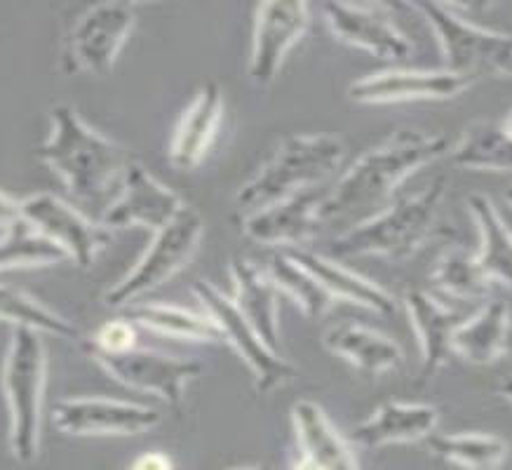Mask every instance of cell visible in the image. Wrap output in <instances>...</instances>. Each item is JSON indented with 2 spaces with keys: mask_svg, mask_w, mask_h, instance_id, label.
I'll list each match as a JSON object with an SVG mask.
<instances>
[{
  "mask_svg": "<svg viewBox=\"0 0 512 470\" xmlns=\"http://www.w3.org/2000/svg\"><path fill=\"white\" fill-rule=\"evenodd\" d=\"M308 29L306 3H264L256 10L249 78L254 85L266 87L278 76L287 52L299 43Z\"/></svg>",
  "mask_w": 512,
  "mask_h": 470,
  "instance_id": "15",
  "label": "cell"
},
{
  "mask_svg": "<svg viewBox=\"0 0 512 470\" xmlns=\"http://www.w3.org/2000/svg\"><path fill=\"white\" fill-rule=\"evenodd\" d=\"M130 470H174V461L165 452H146L134 459Z\"/></svg>",
  "mask_w": 512,
  "mask_h": 470,
  "instance_id": "35",
  "label": "cell"
},
{
  "mask_svg": "<svg viewBox=\"0 0 512 470\" xmlns=\"http://www.w3.org/2000/svg\"><path fill=\"white\" fill-rule=\"evenodd\" d=\"M50 137L38 149V158L66 181L71 193L85 203H99L111 186L123 181L130 165L127 153L83 123L76 109L59 104L50 111Z\"/></svg>",
  "mask_w": 512,
  "mask_h": 470,
  "instance_id": "2",
  "label": "cell"
},
{
  "mask_svg": "<svg viewBox=\"0 0 512 470\" xmlns=\"http://www.w3.org/2000/svg\"><path fill=\"white\" fill-rule=\"evenodd\" d=\"M325 346L329 351L350 362L360 372L379 376L402 365V348L393 339L383 337L374 329L355 325V322H339L325 332Z\"/></svg>",
  "mask_w": 512,
  "mask_h": 470,
  "instance_id": "25",
  "label": "cell"
},
{
  "mask_svg": "<svg viewBox=\"0 0 512 470\" xmlns=\"http://www.w3.org/2000/svg\"><path fill=\"white\" fill-rule=\"evenodd\" d=\"M294 470H318V468H315V466H311V463H308V461H299V463H296V466H294Z\"/></svg>",
  "mask_w": 512,
  "mask_h": 470,
  "instance_id": "39",
  "label": "cell"
},
{
  "mask_svg": "<svg viewBox=\"0 0 512 470\" xmlns=\"http://www.w3.org/2000/svg\"><path fill=\"white\" fill-rule=\"evenodd\" d=\"M426 445L437 459L466 470H498L508 459V442L491 433H430Z\"/></svg>",
  "mask_w": 512,
  "mask_h": 470,
  "instance_id": "28",
  "label": "cell"
},
{
  "mask_svg": "<svg viewBox=\"0 0 512 470\" xmlns=\"http://www.w3.org/2000/svg\"><path fill=\"white\" fill-rule=\"evenodd\" d=\"M66 252L38 233L24 217L0 235V273L15 268L52 266L66 261Z\"/></svg>",
  "mask_w": 512,
  "mask_h": 470,
  "instance_id": "31",
  "label": "cell"
},
{
  "mask_svg": "<svg viewBox=\"0 0 512 470\" xmlns=\"http://www.w3.org/2000/svg\"><path fill=\"white\" fill-rule=\"evenodd\" d=\"M409 8L421 12L440 38L447 71L463 73L480 80L482 76H512V36L482 29L451 5L414 3Z\"/></svg>",
  "mask_w": 512,
  "mask_h": 470,
  "instance_id": "6",
  "label": "cell"
},
{
  "mask_svg": "<svg viewBox=\"0 0 512 470\" xmlns=\"http://www.w3.org/2000/svg\"><path fill=\"white\" fill-rule=\"evenodd\" d=\"M52 421L66 435H141L158 426L160 414L134 402L78 398L57 402Z\"/></svg>",
  "mask_w": 512,
  "mask_h": 470,
  "instance_id": "14",
  "label": "cell"
},
{
  "mask_svg": "<svg viewBox=\"0 0 512 470\" xmlns=\"http://www.w3.org/2000/svg\"><path fill=\"white\" fill-rule=\"evenodd\" d=\"M433 282L437 292H442L444 297L466 301V304L487 301L491 287H494V282L477 264L475 252H470L468 247H451L449 252H444L435 264Z\"/></svg>",
  "mask_w": 512,
  "mask_h": 470,
  "instance_id": "29",
  "label": "cell"
},
{
  "mask_svg": "<svg viewBox=\"0 0 512 470\" xmlns=\"http://www.w3.org/2000/svg\"><path fill=\"white\" fill-rule=\"evenodd\" d=\"M0 320L12 322L15 327H31L38 329V332L55 334V337L62 339L78 337L76 325H71L62 315L52 313L50 308L38 304L29 294L8 285H0Z\"/></svg>",
  "mask_w": 512,
  "mask_h": 470,
  "instance_id": "33",
  "label": "cell"
},
{
  "mask_svg": "<svg viewBox=\"0 0 512 470\" xmlns=\"http://www.w3.org/2000/svg\"><path fill=\"white\" fill-rule=\"evenodd\" d=\"M85 351L123 386L158 395L160 400L174 407L184 400L186 386L202 374L200 362L174 358V355L137 351V348L123 353H104L85 346Z\"/></svg>",
  "mask_w": 512,
  "mask_h": 470,
  "instance_id": "10",
  "label": "cell"
},
{
  "mask_svg": "<svg viewBox=\"0 0 512 470\" xmlns=\"http://www.w3.org/2000/svg\"><path fill=\"white\" fill-rule=\"evenodd\" d=\"M181 210H184V203H181L177 193L160 184L139 163L130 160V165L125 167L123 181H120L118 198L101 214V224L109 231H113V228L144 226L148 231L158 233Z\"/></svg>",
  "mask_w": 512,
  "mask_h": 470,
  "instance_id": "12",
  "label": "cell"
},
{
  "mask_svg": "<svg viewBox=\"0 0 512 470\" xmlns=\"http://www.w3.org/2000/svg\"><path fill=\"white\" fill-rule=\"evenodd\" d=\"M134 339H137V332H134L132 320H109L97 329V334L85 346L97 348V351L104 353H123L132 351Z\"/></svg>",
  "mask_w": 512,
  "mask_h": 470,
  "instance_id": "34",
  "label": "cell"
},
{
  "mask_svg": "<svg viewBox=\"0 0 512 470\" xmlns=\"http://www.w3.org/2000/svg\"><path fill=\"white\" fill-rule=\"evenodd\" d=\"M235 470H266V468H259V466H252V468H235Z\"/></svg>",
  "mask_w": 512,
  "mask_h": 470,
  "instance_id": "41",
  "label": "cell"
},
{
  "mask_svg": "<svg viewBox=\"0 0 512 470\" xmlns=\"http://www.w3.org/2000/svg\"><path fill=\"white\" fill-rule=\"evenodd\" d=\"M325 196L327 191L322 184L303 188L294 196L242 219V231L261 245H282V250L299 247V243L318 235L325 226L318 219V207Z\"/></svg>",
  "mask_w": 512,
  "mask_h": 470,
  "instance_id": "17",
  "label": "cell"
},
{
  "mask_svg": "<svg viewBox=\"0 0 512 470\" xmlns=\"http://www.w3.org/2000/svg\"><path fill=\"white\" fill-rule=\"evenodd\" d=\"M224 118V92L217 83H205L174 130L170 160L181 172L193 170L210 151Z\"/></svg>",
  "mask_w": 512,
  "mask_h": 470,
  "instance_id": "19",
  "label": "cell"
},
{
  "mask_svg": "<svg viewBox=\"0 0 512 470\" xmlns=\"http://www.w3.org/2000/svg\"><path fill=\"white\" fill-rule=\"evenodd\" d=\"M440 412L430 405H414V402H386L376 412L353 428L350 440L365 449H379L397 442L426 440L435 433Z\"/></svg>",
  "mask_w": 512,
  "mask_h": 470,
  "instance_id": "21",
  "label": "cell"
},
{
  "mask_svg": "<svg viewBox=\"0 0 512 470\" xmlns=\"http://www.w3.org/2000/svg\"><path fill=\"white\" fill-rule=\"evenodd\" d=\"M325 17L329 29L343 43L372 52L374 57L386 62H407L414 55V43L407 33L393 24V17L386 15V5H350L327 3Z\"/></svg>",
  "mask_w": 512,
  "mask_h": 470,
  "instance_id": "13",
  "label": "cell"
},
{
  "mask_svg": "<svg viewBox=\"0 0 512 470\" xmlns=\"http://www.w3.org/2000/svg\"><path fill=\"white\" fill-rule=\"evenodd\" d=\"M449 158L461 170L512 172V137L505 134L501 123L477 120L451 146Z\"/></svg>",
  "mask_w": 512,
  "mask_h": 470,
  "instance_id": "27",
  "label": "cell"
},
{
  "mask_svg": "<svg viewBox=\"0 0 512 470\" xmlns=\"http://www.w3.org/2000/svg\"><path fill=\"white\" fill-rule=\"evenodd\" d=\"M47 351L38 329H12L3 362V393L10 414V449L19 463H33L40 449Z\"/></svg>",
  "mask_w": 512,
  "mask_h": 470,
  "instance_id": "5",
  "label": "cell"
},
{
  "mask_svg": "<svg viewBox=\"0 0 512 470\" xmlns=\"http://www.w3.org/2000/svg\"><path fill=\"white\" fill-rule=\"evenodd\" d=\"M512 351V313L503 299H487L456 329L451 353L470 365H491Z\"/></svg>",
  "mask_w": 512,
  "mask_h": 470,
  "instance_id": "20",
  "label": "cell"
},
{
  "mask_svg": "<svg viewBox=\"0 0 512 470\" xmlns=\"http://www.w3.org/2000/svg\"><path fill=\"white\" fill-rule=\"evenodd\" d=\"M477 83L473 76L454 71L397 69L355 80L348 97L360 104H393L414 99H454Z\"/></svg>",
  "mask_w": 512,
  "mask_h": 470,
  "instance_id": "16",
  "label": "cell"
},
{
  "mask_svg": "<svg viewBox=\"0 0 512 470\" xmlns=\"http://www.w3.org/2000/svg\"><path fill=\"white\" fill-rule=\"evenodd\" d=\"M193 292L195 297L202 301V306L207 308V315L219 325L224 339L231 341L235 351L242 355V360L247 362L249 369H252L256 391L261 395H268L294 379V365H289L282 355L273 353L271 348L259 339V334L254 332L252 325H249V322L242 318L238 308H235L233 299H228L224 292H219L217 287L205 280L195 282Z\"/></svg>",
  "mask_w": 512,
  "mask_h": 470,
  "instance_id": "9",
  "label": "cell"
},
{
  "mask_svg": "<svg viewBox=\"0 0 512 470\" xmlns=\"http://www.w3.org/2000/svg\"><path fill=\"white\" fill-rule=\"evenodd\" d=\"M137 22V8L130 3H99L80 15L66 38V73L104 76L113 69L123 45Z\"/></svg>",
  "mask_w": 512,
  "mask_h": 470,
  "instance_id": "8",
  "label": "cell"
},
{
  "mask_svg": "<svg viewBox=\"0 0 512 470\" xmlns=\"http://www.w3.org/2000/svg\"><path fill=\"white\" fill-rule=\"evenodd\" d=\"M19 219H22V203L0 191V231L10 228Z\"/></svg>",
  "mask_w": 512,
  "mask_h": 470,
  "instance_id": "36",
  "label": "cell"
},
{
  "mask_svg": "<svg viewBox=\"0 0 512 470\" xmlns=\"http://www.w3.org/2000/svg\"><path fill=\"white\" fill-rule=\"evenodd\" d=\"M404 306H407V313L423 346V365L416 386H426L447 365L456 329L470 315L442 306L440 301L423 290H409L404 294Z\"/></svg>",
  "mask_w": 512,
  "mask_h": 470,
  "instance_id": "18",
  "label": "cell"
},
{
  "mask_svg": "<svg viewBox=\"0 0 512 470\" xmlns=\"http://www.w3.org/2000/svg\"><path fill=\"white\" fill-rule=\"evenodd\" d=\"M501 127L505 130V134H510L512 137V111H508V116L501 120Z\"/></svg>",
  "mask_w": 512,
  "mask_h": 470,
  "instance_id": "38",
  "label": "cell"
},
{
  "mask_svg": "<svg viewBox=\"0 0 512 470\" xmlns=\"http://www.w3.org/2000/svg\"><path fill=\"white\" fill-rule=\"evenodd\" d=\"M22 217L47 240L62 247L66 257L76 261L80 268H90L113 238L104 224H92L76 207L52 193H36L22 200Z\"/></svg>",
  "mask_w": 512,
  "mask_h": 470,
  "instance_id": "11",
  "label": "cell"
},
{
  "mask_svg": "<svg viewBox=\"0 0 512 470\" xmlns=\"http://www.w3.org/2000/svg\"><path fill=\"white\" fill-rule=\"evenodd\" d=\"M266 275L273 280V285L278 287V290H285L289 297L301 306V311L306 313L308 318H322L334 304L332 294H329L306 268L296 264L294 259H289L282 250L273 252L271 257H268Z\"/></svg>",
  "mask_w": 512,
  "mask_h": 470,
  "instance_id": "32",
  "label": "cell"
},
{
  "mask_svg": "<svg viewBox=\"0 0 512 470\" xmlns=\"http://www.w3.org/2000/svg\"><path fill=\"white\" fill-rule=\"evenodd\" d=\"M468 210L480 231L482 245L475 254L477 264L491 282H501L512 290V233L503 224L496 203L482 193H475L468 196Z\"/></svg>",
  "mask_w": 512,
  "mask_h": 470,
  "instance_id": "26",
  "label": "cell"
},
{
  "mask_svg": "<svg viewBox=\"0 0 512 470\" xmlns=\"http://www.w3.org/2000/svg\"><path fill=\"white\" fill-rule=\"evenodd\" d=\"M503 203H505V205H508V207H510V210H512V188H508V191H505V193H503Z\"/></svg>",
  "mask_w": 512,
  "mask_h": 470,
  "instance_id": "40",
  "label": "cell"
},
{
  "mask_svg": "<svg viewBox=\"0 0 512 470\" xmlns=\"http://www.w3.org/2000/svg\"><path fill=\"white\" fill-rule=\"evenodd\" d=\"M231 275L235 282L233 304L242 313L259 339L280 355V332H278V287L273 280L254 266V261L235 257L231 264Z\"/></svg>",
  "mask_w": 512,
  "mask_h": 470,
  "instance_id": "22",
  "label": "cell"
},
{
  "mask_svg": "<svg viewBox=\"0 0 512 470\" xmlns=\"http://www.w3.org/2000/svg\"><path fill=\"white\" fill-rule=\"evenodd\" d=\"M343 156L346 146L336 137L292 134L278 146L273 158L240 188L235 196V214L247 219L303 188L320 186L336 172Z\"/></svg>",
  "mask_w": 512,
  "mask_h": 470,
  "instance_id": "4",
  "label": "cell"
},
{
  "mask_svg": "<svg viewBox=\"0 0 512 470\" xmlns=\"http://www.w3.org/2000/svg\"><path fill=\"white\" fill-rule=\"evenodd\" d=\"M202 231H205V221L200 212L184 205V210L156 233L139 264L104 294V304L111 308L132 306L134 299L144 297L146 292L156 290L170 280L198 250Z\"/></svg>",
  "mask_w": 512,
  "mask_h": 470,
  "instance_id": "7",
  "label": "cell"
},
{
  "mask_svg": "<svg viewBox=\"0 0 512 470\" xmlns=\"http://www.w3.org/2000/svg\"><path fill=\"white\" fill-rule=\"evenodd\" d=\"M282 252H285L289 259H294L296 264L306 268V271L311 273L334 299H348L357 306H365L369 311L386 315V318H393L395 315V299L390 297L386 290H381L379 285L362 278V275L348 271V268L339 266L336 261L320 257V254H315L311 250H303V247H285Z\"/></svg>",
  "mask_w": 512,
  "mask_h": 470,
  "instance_id": "23",
  "label": "cell"
},
{
  "mask_svg": "<svg viewBox=\"0 0 512 470\" xmlns=\"http://www.w3.org/2000/svg\"><path fill=\"white\" fill-rule=\"evenodd\" d=\"M292 421L303 461L318 470H360L346 440L336 433L325 409L313 400H299L292 407Z\"/></svg>",
  "mask_w": 512,
  "mask_h": 470,
  "instance_id": "24",
  "label": "cell"
},
{
  "mask_svg": "<svg viewBox=\"0 0 512 470\" xmlns=\"http://www.w3.org/2000/svg\"><path fill=\"white\" fill-rule=\"evenodd\" d=\"M447 134H430L416 127H400L383 144L365 153L336 184L329 188L318 207L322 224L360 217L374 210H383L395 198V191L426 167L451 153Z\"/></svg>",
  "mask_w": 512,
  "mask_h": 470,
  "instance_id": "1",
  "label": "cell"
},
{
  "mask_svg": "<svg viewBox=\"0 0 512 470\" xmlns=\"http://www.w3.org/2000/svg\"><path fill=\"white\" fill-rule=\"evenodd\" d=\"M501 395L505 400L512 402V376H510V379H505L501 384Z\"/></svg>",
  "mask_w": 512,
  "mask_h": 470,
  "instance_id": "37",
  "label": "cell"
},
{
  "mask_svg": "<svg viewBox=\"0 0 512 470\" xmlns=\"http://www.w3.org/2000/svg\"><path fill=\"white\" fill-rule=\"evenodd\" d=\"M127 320L144 325L153 332L188 341H221L224 334L210 315H200L186 308L163 304H132L127 306Z\"/></svg>",
  "mask_w": 512,
  "mask_h": 470,
  "instance_id": "30",
  "label": "cell"
},
{
  "mask_svg": "<svg viewBox=\"0 0 512 470\" xmlns=\"http://www.w3.org/2000/svg\"><path fill=\"white\" fill-rule=\"evenodd\" d=\"M447 196V177L440 174L409 196H395L386 210L332 240L329 254L336 259L390 257L404 259L426 243L433 221Z\"/></svg>",
  "mask_w": 512,
  "mask_h": 470,
  "instance_id": "3",
  "label": "cell"
}]
</instances>
